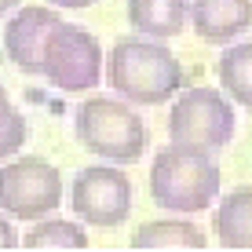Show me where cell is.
Here are the masks:
<instances>
[{
    "label": "cell",
    "instance_id": "cell-11",
    "mask_svg": "<svg viewBox=\"0 0 252 252\" xmlns=\"http://www.w3.org/2000/svg\"><path fill=\"white\" fill-rule=\"evenodd\" d=\"M128 22L154 40L179 37L187 26V0H128Z\"/></svg>",
    "mask_w": 252,
    "mask_h": 252
},
{
    "label": "cell",
    "instance_id": "cell-13",
    "mask_svg": "<svg viewBox=\"0 0 252 252\" xmlns=\"http://www.w3.org/2000/svg\"><path fill=\"white\" fill-rule=\"evenodd\" d=\"M205 245H208V238L194 223H183V220L146 223L132 238V249H205Z\"/></svg>",
    "mask_w": 252,
    "mask_h": 252
},
{
    "label": "cell",
    "instance_id": "cell-7",
    "mask_svg": "<svg viewBox=\"0 0 252 252\" xmlns=\"http://www.w3.org/2000/svg\"><path fill=\"white\" fill-rule=\"evenodd\" d=\"M73 216L88 227H121L132 216V179L121 168H95L77 172L73 190H69Z\"/></svg>",
    "mask_w": 252,
    "mask_h": 252
},
{
    "label": "cell",
    "instance_id": "cell-3",
    "mask_svg": "<svg viewBox=\"0 0 252 252\" xmlns=\"http://www.w3.org/2000/svg\"><path fill=\"white\" fill-rule=\"evenodd\" d=\"M73 132L88 154H99L102 161H114V164L139 161L146 143H150L143 117L121 99H84L77 106Z\"/></svg>",
    "mask_w": 252,
    "mask_h": 252
},
{
    "label": "cell",
    "instance_id": "cell-4",
    "mask_svg": "<svg viewBox=\"0 0 252 252\" xmlns=\"http://www.w3.org/2000/svg\"><path fill=\"white\" fill-rule=\"evenodd\" d=\"M168 139L176 146L216 154L234 139V106L216 88H190L168 114Z\"/></svg>",
    "mask_w": 252,
    "mask_h": 252
},
{
    "label": "cell",
    "instance_id": "cell-19",
    "mask_svg": "<svg viewBox=\"0 0 252 252\" xmlns=\"http://www.w3.org/2000/svg\"><path fill=\"white\" fill-rule=\"evenodd\" d=\"M7 102H11V99H7V88L0 84V106H7Z\"/></svg>",
    "mask_w": 252,
    "mask_h": 252
},
{
    "label": "cell",
    "instance_id": "cell-8",
    "mask_svg": "<svg viewBox=\"0 0 252 252\" xmlns=\"http://www.w3.org/2000/svg\"><path fill=\"white\" fill-rule=\"evenodd\" d=\"M63 22L55 7H22L4 30V51L22 73H40V51L55 26Z\"/></svg>",
    "mask_w": 252,
    "mask_h": 252
},
{
    "label": "cell",
    "instance_id": "cell-10",
    "mask_svg": "<svg viewBox=\"0 0 252 252\" xmlns=\"http://www.w3.org/2000/svg\"><path fill=\"white\" fill-rule=\"evenodd\" d=\"M212 234L223 249H252V187H238L212 212Z\"/></svg>",
    "mask_w": 252,
    "mask_h": 252
},
{
    "label": "cell",
    "instance_id": "cell-14",
    "mask_svg": "<svg viewBox=\"0 0 252 252\" xmlns=\"http://www.w3.org/2000/svg\"><path fill=\"white\" fill-rule=\"evenodd\" d=\"M22 249H88V234L84 227H77V223L69 220H44L37 223L26 238H19Z\"/></svg>",
    "mask_w": 252,
    "mask_h": 252
},
{
    "label": "cell",
    "instance_id": "cell-5",
    "mask_svg": "<svg viewBox=\"0 0 252 252\" xmlns=\"http://www.w3.org/2000/svg\"><path fill=\"white\" fill-rule=\"evenodd\" d=\"M40 73L59 92H92L102 81V48L84 26L59 22L40 51Z\"/></svg>",
    "mask_w": 252,
    "mask_h": 252
},
{
    "label": "cell",
    "instance_id": "cell-12",
    "mask_svg": "<svg viewBox=\"0 0 252 252\" xmlns=\"http://www.w3.org/2000/svg\"><path fill=\"white\" fill-rule=\"evenodd\" d=\"M216 77H220V88L238 106L252 110V40L223 51L220 63H216Z\"/></svg>",
    "mask_w": 252,
    "mask_h": 252
},
{
    "label": "cell",
    "instance_id": "cell-16",
    "mask_svg": "<svg viewBox=\"0 0 252 252\" xmlns=\"http://www.w3.org/2000/svg\"><path fill=\"white\" fill-rule=\"evenodd\" d=\"M19 245V234H15V227L0 216V249H15Z\"/></svg>",
    "mask_w": 252,
    "mask_h": 252
},
{
    "label": "cell",
    "instance_id": "cell-9",
    "mask_svg": "<svg viewBox=\"0 0 252 252\" xmlns=\"http://www.w3.org/2000/svg\"><path fill=\"white\" fill-rule=\"evenodd\" d=\"M187 15L205 44H230L252 26V0H190Z\"/></svg>",
    "mask_w": 252,
    "mask_h": 252
},
{
    "label": "cell",
    "instance_id": "cell-18",
    "mask_svg": "<svg viewBox=\"0 0 252 252\" xmlns=\"http://www.w3.org/2000/svg\"><path fill=\"white\" fill-rule=\"evenodd\" d=\"M15 4H19V0H0V15H7V11L15 7Z\"/></svg>",
    "mask_w": 252,
    "mask_h": 252
},
{
    "label": "cell",
    "instance_id": "cell-2",
    "mask_svg": "<svg viewBox=\"0 0 252 252\" xmlns=\"http://www.w3.org/2000/svg\"><path fill=\"white\" fill-rule=\"evenodd\" d=\"M220 183H223L220 164L205 150H190V146L172 143L150 164V197L168 212L194 216L212 208Z\"/></svg>",
    "mask_w": 252,
    "mask_h": 252
},
{
    "label": "cell",
    "instance_id": "cell-6",
    "mask_svg": "<svg viewBox=\"0 0 252 252\" xmlns=\"http://www.w3.org/2000/svg\"><path fill=\"white\" fill-rule=\"evenodd\" d=\"M63 205V176L44 158H15L0 168V212L15 220H40Z\"/></svg>",
    "mask_w": 252,
    "mask_h": 252
},
{
    "label": "cell",
    "instance_id": "cell-1",
    "mask_svg": "<svg viewBox=\"0 0 252 252\" xmlns=\"http://www.w3.org/2000/svg\"><path fill=\"white\" fill-rule=\"evenodd\" d=\"M106 81L125 102L161 106L176 92H183L187 77L179 59L154 37H125L110 48Z\"/></svg>",
    "mask_w": 252,
    "mask_h": 252
},
{
    "label": "cell",
    "instance_id": "cell-17",
    "mask_svg": "<svg viewBox=\"0 0 252 252\" xmlns=\"http://www.w3.org/2000/svg\"><path fill=\"white\" fill-rule=\"evenodd\" d=\"M48 4H55V7H73V11H77V7H92L95 0H48Z\"/></svg>",
    "mask_w": 252,
    "mask_h": 252
},
{
    "label": "cell",
    "instance_id": "cell-15",
    "mask_svg": "<svg viewBox=\"0 0 252 252\" xmlns=\"http://www.w3.org/2000/svg\"><path fill=\"white\" fill-rule=\"evenodd\" d=\"M22 143H26V117L7 102V106H0V161L22 150Z\"/></svg>",
    "mask_w": 252,
    "mask_h": 252
}]
</instances>
